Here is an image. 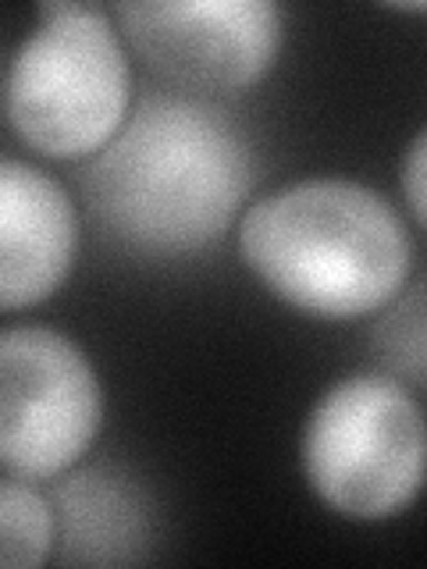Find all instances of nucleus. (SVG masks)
Listing matches in <instances>:
<instances>
[{"instance_id": "nucleus-7", "label": "nucleus", "mask_w": 427, "mask_h": 569, "mask_svg": "<svg viewBox=\"0 0 427 569\" xmlns=\"http://www.w3.org/2000/svg\"><path fill=\"white\" fill-rule=\"evenodd\" d=\"M79 246V218L68 192L22 160L0 164V302L36 307L61 289Z\"/></svg>"}, {"instance_id": "nucleus-3", "label": "nucleus", "mask_w": 427, "mask_h": 569, "mask_svg": "<svg viewBox=\"0 0 427 569\" xmlns=\"http://www.w3.org/2000/svg\"><path fill=\"white\" fill-rule=\"evenodd\" d=\"M129 58L107 11L43 4L40 26L8 68L11 132L43 157H93L129 121Z\"/></svg>"}, {"instance_id": "nucleus-1", "label": "nucleus", "mask_w": 427, "mask_h": 569, "mask_svg": "<svg viewBox=\"0 0 427 569\" xmlns=\"http://www.w3.org/2000/svg\"><path fill=\"white\" fill-rule=\"evenodd\" d=\"M254 150L218 103L157 93L79 171L89 218L139 257H192L218 242L254 186Z\"/></svg>"}, {"instance_id": "nucleus-9", "label": "nucleus", "mask_w": 427, "mask_h": 569, "mask_svg": "<svg viewBox=\"0 0 427 569\" xmlns=\"http://www.w3.org/2000/svg\"><path fill=\"white\" fill-rule=\"evenodd\" d=\"M58 516L26 477L8 473L0 485V562L4 569H36L53 551Z\"/></svg>"}, {"instance_id": "nucleus-4", "label": "nucleus", "mask_w": 427, "mask_h": 569, "mask_svg": "<svg viewBox=\"0 0 427 569\" xmlns=\"http://www.w3.org/2000/svg\"><path fill=\"white\" fill-rule=\"evenodd\" d=\"M302 473L328 509L349 520H388L427 485L424 409L385 373L338 381L302 431Z\"/></svg>"}, {"instance_id": "nucleus-8", "label": "nucleus", "mask_w": 427, "mask_h": 569, "mask_svg": "<svg viewBox=\"0 0 427 569\" xmlns=\"http://www.w3.org/2000/svg\"><path fill=\"white\" fill-rule=\"evenodd\" d=\"M61 530V562L121 566L139 562L150 545V509L136 480L111 467L68 477L53 495Z\"/></svg>"}, {"instance_id": "nucleus-6", "label": "nucleus", "mask_w": 427, "mask_h": 569, "mask_svg": "<svg viewBox=\"0 0 427 569\" xmlns=\"http://www.w3.org/2000/svg\"><path fill=\"white\" fill-rule=\"evenodd\" d=\"M115 14L157 79L210 103L257 86L281 47L271 0H132Z\"/></svg>"}, {"instance_id": "nucleus-12", "label": "nucleus", "mask_w": 427, "mask_h": 569, "mask_svg": "<svg viewBox=\"0 0 427 569\" xmlns=\"http://www.w3.org/2000/svg\"><path fill=\"white\" fill-rule=\"evenodd\" d=\"M399 11H417V14H424L427 4H399Z\"/></svg>"}, {"instance_id": "nucleus-11", "label": "nucleus", "mask_w": 427, "mask_h": 569, "mask_svg": "<svg viewBox=\"0 0 427 569\" xmlns=\"http://www.w3.org/2000/svg\"><path fill=\"white\" fill-rule=\"evenodd\" d=\"M403 192L409 210L417 213V221L427 228V129L409 142L403 160Z\"/></svg>"}, {"instance_id": "nucleus-10", "label": "nucleus", "mask_w": 427, "mask_h": 569, "mask_svg": "<svg viewBox=\"0 0 427 569\" xmlns=\"http://www.w3.org/2000/svg\"><path fill=\"white\" fill-rule=\"evenodd\" d=\"M374 356L396 381L427 385V278L388 302L370 331Z\"/></svg>"}, {"instance_id": "nucleus-2", "label": "nucleus", "mask_w": 427, "mask_h": 569, "mask_svg": "<svg viewBox=\"0 0 427 569\" xmlns=\"http://www.w3.org/2000/svg\"><path fill=\"white\" fill-rule=\"evenodd\" d=\"M239 253L292 310L356 320L403 292L414 246L381 192L349 178H310L242 213Z\"/></svg>"}, {"instance_id": "nucleus-5", "label": "nucleus", "mask_w": 427, "mask_h": 569, "mask_svg": "<svg viewBox=\"0 0 427 569\" xmlns=\"http://www.w3.org/2000/svg\"><path fill=\"white\" fill-rule=\"evenodd\" d=\"M100 420V381L71 338L36 325L0 335V459L8 473H68L97 441Z\"/></svg>"}]
</instances>
